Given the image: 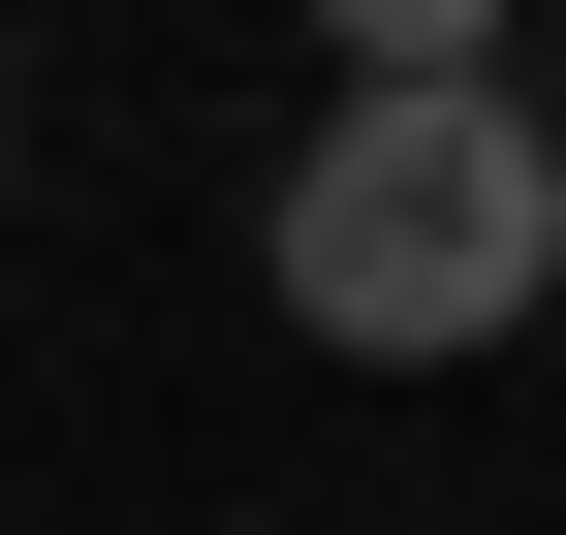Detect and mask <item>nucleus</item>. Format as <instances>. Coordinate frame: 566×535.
Segmentation results:
<instances>
[{
	"mask_svg": "<svg viewBox=\"0 0 566 535\" xmlns=\"http://www.w3.org/2000/svg\"><path fill=\"white\" fill-rule=\"evenodd\" d=\"M566 284V158L504 63H346V126L283 158V315L346 378H472L504 315Z\"/></svg>",
	"mask_w": 566,
	"mask_h": 535,
	"instance_id": "f257e3e1",
	"label": "nucleus"
},
{
	"mask_svg": "<svg viewBox=\"0 0 566 535\" xmlns=\"http://www.w3.org/2000/svg\"><path fill=\"white\" fill-rule=\"evenodd\" d=\"M346 63H504V0H315Z\"/></svg>",
	"mask_w": 566,
	"mask_h": 535,
	"instance_id": "f03ea898",
	"label": "nucleus"
}]
</instances>
